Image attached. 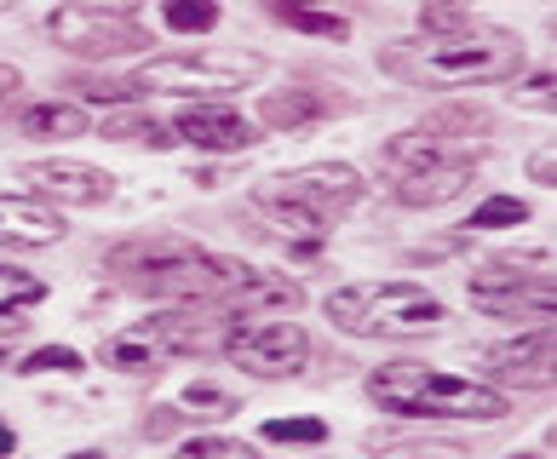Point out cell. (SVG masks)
<instances>
[{"label": "cell", "mask_w": 557, "mask_h": 459, "mask_svg": "<svg viewBox=\"0 0 557 459\" xmlns=\"http://www.w3.org/2000/svg\"><path fill=\"white\" fill-rule=\"evenodd\" d=\"M334 110H345V103L327 98L322 87H282V92L259 98V121H264V127H276V133H299V127H311V121L334 115Z\"/></svg>", "instance_id": "2e32d148"}, {"label": "cell", "mask_w": 557, "mask_h": 459, "mask_svg": "<svg viewBox=\"0 0 557 459\" xmlns=\"http://www.w3.org/2000/svg\"><path fill=\"white\" fill-rule=\"evenodd\" d=\"M24 133L29 138H81L87 133V110L81 103H35V110H24Z\"/></svg>", "instance_id": "ac0fdd59"}, {"label": "cell", "mask_w": 557, "mask_h": 459, "mask_svg": "<svg viewBox=\"0 0 557 459\" xmlns=\"http://www.w3.org/2000/svg\"><path fill=\"white\" fill-rule=\"evenodd\" d=\"M253 207H259V213L271 219L294 247H322V241H327V224H322L317 213H305V207L282 201V196H271V190H253Z\"/></svg>", "instance_id": "e0dca14e"}, {"label": "cell", "mask_w": 557, "mask_h": 459, "mask_svg": "<svg viewBox=\"0 0 557 459\" xmlns=\"http://www.w3.org/2000/svg\"><path fill=\"white\" fill-rule=\"evenodd\" d=\"M47 299V282L29 276V270H17V264H0V322H12L17 310H29Z\"/></svg>", "instance_id": "ffe728a7"}, {"label": "cell", "mask_w": 557, "mask_h": 459, "mask_svg": "<svg viewBox=\"0 0 557 459\" xmlns=\"http://www.w3.org/2000/svg\"><path fill=\"white\" fill-rule=\"evenodd\" d=\"M173 133H178V144H196V150H208V156H242V150L259 144L253 121H247L242 110H231V103H213V98L184 103Z\"/></svg>", "instance_id": "7c38bea8"}, {"label": "cell", "mask_w": 557, "mask_h": 459, "mask_svg": "<svg viewBox=\"0 0 557 459\" xmlns=\"http://www.w3.org/2000/svg\"><path fill=\"white\" fill-rule=\"evenodd\" d=\"M259 190H271L282 201L305 207V213H317L322 224H334L362 201L368 184H362L357 166H345V161H317V166H294V173H282V178H264Z\"/></svg>", "instance_id": "8fae6325"}, {"label": "cell", "mask_w": 557, "mask_h": 459, "mask_svg": "<svg viewBox=\"0 0 557 459\" xmlns=\"http://www.w3.org/2000/svg\"><path fill=\"white\" fill-rule=\"evenodd\" d=\"M104 270L133 287L144 299H168V305H299V287L282 276H259L253 264H242L231 253H213V247L178 241V236H144V241H121L104 253Z\"/></svg>", "instance_id": "6da1fadb"}, {"label": "cell", "mask_w": 557, "mask_h": 459, "mask_svg": "<svg viewBox=\"0 0 557 459\" xmlns=\"http://www.w3.org/2000/svg\"><path fill=\"white\" fill-rule=\"evenodd\" d=\"M529 178H534V184H552V178H557V156H552V150H534V156H529Z\"/></svg>", "instance_id": "4dcf8cb0"}, {"label": "cell", "mask_w": 557, "mask_h": 459, "mask_svg": "<svg viewBox=\"0 0 557 459\" xmlns=\"http://www.w3.org/2000/svg\"><path fill=\"white\" fill-rule=\"evenodd\" d=\"M327 322H339L345 333L362 339H414L448 322V305L420 282H362V287H339L327 294Z\"/></svg>", "instance_id": "5b68a950"}, {"label": "cell", "mask_w": 557, "mask_h": 459, "mask_svg": "<svg viewBox=\"0 0 557 459\" xmlns=\"http://www.w3.org/2000/svg\"><path fill=\"white\" fill-rule=\"evenodd\" d=\"M294 7H327V0H264V12H294Z\"/></svg>", "instance_id": "1f68e13d"}, {"label": "cell", "mask_w": 557, "mask_h": 459, "mask_svg": "<svg viewBox=\"0 0 557 459\" xmlns=\"http://www.w3.org/2000/svg\"><path fill=\"white\" fill-rule=\"evenodd\" d=\"M52 47H64L75 58H115V52H144L150 47V29L138 24L133 12H98L87 0H70L47 17Z\"/></svg>", "instance_id": "9c48e42d"}, {"label": "cell", "mask_w": 557, "mask_h": 459, "mask_svg": "<svg viewBox=\"0 0 557 459\" xmlns=\"http://www.w3.org/2000/svg\"><path fill=\"white\" fill-rule=\"evenodd\" d=\"M12 7H17V0H0V12H12Z\"/></svg>", "instance_id": "e575fe53"}, {"label": "cell", "mask_w": 557, "mask_h": 459, "mask_svg": "<svg viewBox=\"0 0 557 459\" xmlns=\"http://www.w3.org/2000/svg\"><path fill=\"white\" fill-rule=\"evenodd\" d=\"M552 92H557V80H552V75H534V80H523L511 98L529 103V110H552Z\"/></svg>", "instance_id": "f546056e"}, {"label": "cell", "mask_w": 557, "mask_h": 459, "mask_svg": "<svg viewBox=\"0 0 557 459\" xmlns=\"http://www.w3.org/2000/svg\"><path fill=\"white\" fill-rule=\"evenodd\" d=\"M368 402L397 420H506V396L494 385L460 380V373L425 368V362H385L368 373Z\"/></svg>", "instance_id": "277c9868"}, {"label": "cell", "mask_w": 557, "mask_h": 459, "mask_svg": "<svg viewBox=\"0 0 557 459\" xmlns=\"http://www.w3.org/2000/svg\"><path fill=\"white\" fill-rule=\"evenodd\" d=\"M17 178L40 201H64V207H104L115 196V178L104 166H81V161H24Z\"/></svg>", "instance_id": "4fadbf2b"}, {"label": "cell", "mask_w": 557, "mask_h": 459, "mask_svg": "<svg viewBox=\"0 0 557 459\" xmlns=\"http://www.w3.org/2000/svg\"><path fill=\"white\" fill-rule=\"evenodd\" d=\"M483 362L494 380H506V385H552V362H557V333L552 322H534L529 333H518V339H506V345H494L483 350Z\"/></svg>", "instance_id": "5bb4252c"}, {"label": "cell", "mask_w": 557, "mask_h": 459, "mask_svg": "<svg viewBox=\"0 0 557 459\" xmlns=\"http://www.w3.org/2000/svg\"><path fill=\"white\" fill-rule=\"evenodd\" d=\"M529 219V201H518V196H488L478 213L466 219V230H500V224H523Z\"/></svg>", "instance_id": "603a6c76"}, {"label": "cell", "mask_w": 557, "mask_h": 459, "mask_svg": "<svg viewBox=\"0 0 557 459\" xmlns=\"http://www.w3.org/2000/svg\"><path fill=\"white\" fill-rule=\"evenodd\" d=\"M64 236V219L40 196H0V247H52Z\"/></svg>", "instance_id": "9a60e30c"}, {"label": "cell", "mask_w": 557, "mask_h": 459, "mask_svg": "<svg viewBox=\"0 0 557 459\" xmlns=\"http://www.w3.org/2000/svg\"><path fill=\"white\" fill-rule=\"evenodd\" d=\"M87 362H81V350H64V345H47L35 350V357H24V368L17 373H81Z\"/></svg>", "instance_id": "484cf974"}, {"label": "cell", "mask_w": 557, "mask_h": 459, "mask_svg": "<svg viewBox=\"0 0 557 459\" xmlns=\"http://www.w3.org/2000/svg\"><path fill=\"white\" fill-rule=\"evenodd\" d=\"M380 70L408 87H494L523 70V40L500 24L420 29L414 40L380 47Z\"/></svg>", "instance_id": "3957f363"}, {"label": "cell", "mask_w": 557, "mask_h": 459, "mask_svg": "<svg viewBox=\"0 0 557 459\" xmlns=\"http://www.w3.org/2000/svg\"><path fill=\"white\" fill-rule=\"evenodd\" d=\"M178 408H213V413H231L236 408V396H224V390H213V385H190L178 396Z\"/></svg>", "instance_id": "f1b7e54d"}, {"label": "cell", "mask_w": 557, "mask_h": 459, "mask_svg": "<svg viewBox=\"0 0 557 459\" xmlns=\"http://www.w3.org/2000/svg\"><path fill=\"white\" fill-rule=\"evenodd\" d=\"M17 448V436H12V425H0V454H12Z\"/></svg>", "instance_id": "836d02e7"}, {"label": "cell", "mask_w": 557, "mask_h": 459, "mask_svg": "<svg viewBox=\"0 0 557 459\" xmlns=\"http://www.w3.org/2000/svg\"><path fill=\"white\" fill-rule=\"evenodd\" d=\"M460 133L483 138L488 115L483 110H437L425 115L414 133H397L374 156V173L391 190V201L403 207H443L460 190H471V173H478V150H460Z\"/></svg>", "instance_id": "7a4b0ae2"}, {"label": "cell", "mask_w": 557, "mask_h": 459, "mask_svg": "<svg viewBox=\"0 0 557 459\" xmlns=\"http://www.w3.org/2000/svg\"><path fill=\"white\" fill-rule=\"evenodd\" d=\"M184 454H201V459H247L253 448L231 443V436H190V443H184Z\"/></svg>", "instance_id": "4316f807"}, {"label": "cell", "mask_w": 557, "mask_h": 459, "mask_svg": "<svg viewBox=\"0 0 557 459\" xmlns=\"http://www.w3.org/2000/svg\"><path fill=\"white\" fill-rule=\"evenodd\" d=\"M70 92L87 98V103H121V98H133L127 80H70Z\"/></svg>", "instance_id": "83f0119b"}, {"label": "cell", "mask_w": 557, "mask_h": 459, "mask_svg": "<svg viewBox=\"0 0 557 459\" xmlns=\"http://www.w3.org/2000/svg\"><path fill=\"white\" fill-rule=\"evenodd\" d=\"M471 7H478V0H425L420 29H460V24H471Z\"/></svg>", "instance_id": "d4e9b609"}, {"label": "cell", "mask_w": 557, "mask_h": 459, "mask_svg": "<svg viewBox=\"0 0 557 459\" xmlns=\"http://www.w3.org/2000/svg\"><path fill=\"white\" fill-rule=\"evenodd\" d=\"M271 17H282V24H294L305 35H327V40H345L350 35V24H345V17H334L327 7H294V12H271Z\"/></svg>", "instance_id": "7402d4cb"}, {"label": "cell", "mask_w": 557, "mask_h": 459, "mask_svg": "<svg viewBox=\"0 0 557 459\" xmlns=\"http://www.w3.org/2000/svg\"><path fill=\"white\" fill-rule=\"evenodd\" d=\"M466 294L478 310L506 322H552L557 310V287L552 276H534V270H511V264H483L478 276L466 282Z\"/></svg>", "instance_id": "30bf717a"}, {"label": "cell", "mask_w": 557, "mask_h": 459, "mask_svg": "<svg viewBox=\"0 0 557 459\" xmlns=\"http://www.w3.org/2000/svg\"><path fill=\"white\" fill-rule=\"evenodd\" d=\"M264 443H287V448H305V443H327V425L322 420H264Z\"/></svg>", "instance_id": "cb8c5ba5"}, {"label": "cell", "mask_w": 557, "mask_h": 459, "mask_svg": "<svg viewBox=\"0 0 557 459\" xmlns=\"http://www.w3.org/2000/svg\"><path fill=\"white\" fill-rule=\"evenodd\" d=\"M219 333H224V327H219ZM219 333H213L208 317H184V310H173V317H150V322H138V327H127V333H110L98 357H104L110 368H121V373L150 380V373L173 368L178 357H201V350H213Z\"/></svg>", "instance_id": "52a82bcc"}, {"label": "cell", "mask_w": 557, "mask_h": 459, "mask_svg": "<svg viewBox=\"0 0 557 459\" xmlns=\"http://www.w3.org/2000/svg\"><path fill=\"white\" fill-rule=\"evenodd\" d=\"M264 75V58L259 52H236V47H208V52H168V58H150L127 75L133 98L138 92H173V98H208V92H242Z\"/></svg>", "instance_id": "8992f818"}, {"label": "cell", "mask_w": 557, "mask_h": 459, "mask_svg": "<svg viewBox=\"0 0 557 459\" xmlns=\"http://www.w3.org/2000/svg\"><path fill=\"white\" fill-rule=\"evenodd\" d=\"M219 350L236 368H247L253 380H294L311 362V339L299 322H276V317H231L219 333Z\"/></svg>", "instance_id": "ba28073f"}, {"label": "cell", "mask_w": 557, "mask_h": 459, "mask_svg": "<svg viewBox=\"0 0 557 459\" xmlns=\"http://www.w3.org/2000/svg\"><path fill=\"white\" fill-rule=\"evenodd\" d=\"M161 12H168V29H178V35H208L219 24L213 0H168Z\"/></svg>", "instance_id": "44dd1931"}, {"label": "cell", "mask_w": 557, "mask_h": 459, "mask_svg": "<svg viewBox=\"0 0 557 459\" xmlns=\"http://www.w3.org/2000/svg\"><path fill=\"white\" fill-rule=\"evenodd\" d=\"M12 92H17V70H12V64H0V103H7Z\"/></svg>", "instance_id": "d6a6232c"}, {"label": "cell", "mask_w": 557, "mask_h": 459, "mask_svg": "<svg viewBox=\"0 0 557 459\" xmlns=\"http://www.w3.org/2000/svg\"><path fill=\"white\" fill-rule=\"evenodd\" d=\"M104 138L110 144H144V150H173V144H178V133L161 127V121H150V115H110Z\"/></svg>", "instance_id": "d6986e66"}]
</instances>
